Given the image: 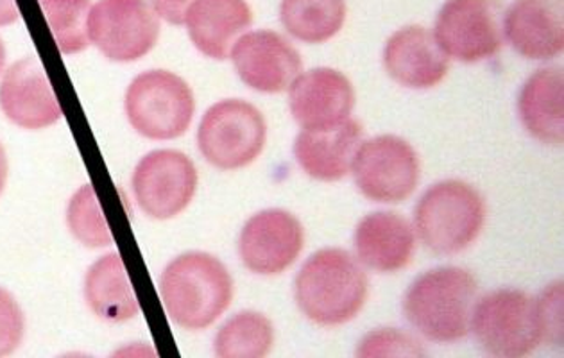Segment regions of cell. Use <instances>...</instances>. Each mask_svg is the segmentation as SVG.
Wrapping results in <instances>:
<instances>
[{"label": "cell", "instance_id": "obj_19", "mask_svg": "<svg viewBox=\"0 0 564 358\" xmlns=\"http://www.w3.org/2000/svg\"><path fill=\"white\" fill-rule=\"evenodd\" d=\"M253 24L248 0H194L183 25L203 56L225 62L235 42Z\"/></svg>", "mask_w": 564, "mask_h": 358}, {"label": "cell", "instance_id": "obj_12", "mask_svg": "<svg viewBox=\"0 0 564 358\" xmlns=\"http://www.w3.org/2000/svg\"><path fill=\"white\" fill-rule=\"evenodd\" d=\"M305 248L302 220L283 208L251 215L240 229V262L259 276H280L297 262Z\"/></svg>", "mask_w": 564, "mask_h": 358}, {"label": "cell", "instance_id": "obj_11", "mask_svg": "<svg viewBox=\"0 0 564 358\" xmlns=\"http://www.w3.org/2000/svg\"><path fill=\"white\" fill-rule=\"evenodd\" d=\"M131 185L137 205L149 219L171 220L187 210L196 197L199 172L182 151L156 149L140 158Z\"/></svg>", "mask_w": 564, "mask_h": 358}, {"label": "cell", "instance_id": "obj_5", "mask_svg": "<svg viewBox=\"0 0 564 358\" xmlns=\"http://www.w3.org/2000/svg\"><path fill=\"white\" fill-rule=\"evenodd\" d=\"M124 111L131 128L148 140L169 142L191 129L196 97L182 76L153 68L134 77L124 96Z\"/></svg>", "mask_w": 564, "mask_h": 358}, {"label": "cell", "instance_id": "obj_17", "mask_svg": "<svg viewBox=\"0 0 564 358\" xmlns=\"http://www.w3.org/2000/svg\"><path fill=\"white\" fill-rule=\"evenodd\" d=\"M503 39L520 56L546 62L563 54V0H514L503 11Z\"/></svg>", "mask_w": 564, "mask_h": 358}, {"label": "cell", "instance_id": "obj_26", "mask_svg": "<svg viewBox=\"0 0 564 358\" xmlns=\"http://www.w3.org/2000/svg\"><path fill=\"white\" fill-rule=\"evenodd\" d=\"M68 231L88 249L110 248L113 243L110 226L97 197L96 188L83 185L74 192L67 206Z\"/></svg>", "mask_w": 564, "mask_h": 358}, {"label": "cell", "instance_id": "obj_25", "mask_svg": "<svg viewBox=\"0 0 564 358\" xmlns=\"http://www.w3.org/2000/svg\"><path fill=\"white\" fill-rule=\"evenodd\" d=\"M40 8L59 53L70 56L87 51L90 45L87 24L91 0H40Z\"/></svg>", "mask_w": 564, "mask_h": 358}, {"label": "cell", "instance_id": "obj_3", "mask_svg": "<svg viewBox=\"0 0 564 358\" xmlns=\"http://www.w3.org/2000/svg\"><path fill=\"white\" fill-rule=\"evenodd\" d=\"M477 292V278L468 269L457 265L431 269L406 289L403 315L426 340L457 343L469 334Z\"/></svg>", "mask_w": 564, "mask_h": 358}, {"label": "cell", "instance_id": "obj_10", "mask_svg": "<svg viewBox=\"0 0 564 358\" xmlns=\"http://www.w3.org/2000/svg\"><path fill=\"white\" fill-rule=\"evenodd\" d=\"M432 34L449 59H489L506 42L502 4L500 0H446L435 17Z\"/></svg>", "mask_w": 564, "mask_h": 358}, {"label": "cell", "instance_id": "obj_14", "mask_svg": "<svg viewBox=\"0 0 564 358\" xmlns=\"http://www.w3.org/2000/svg\"><path fill=\"white\" fill-rule=\"evenodd\" d=\"M289 110L302 131H328L351 119L357 94L354 83L337 68L302 72L289 86Z\"/></svg>", "mask_w": 564, "mask_h": 358}, {"label": "cell", "instance_id": "obj_18", "mask_svg": "<svg viewBox=\"0 0 564 358\" xmlns=\"http://www.w3.org/2000/svg\"><path fill=\"white\" fill-rule=\"evenodd\" d=\"M354 248L362 268L394 274L411 265L416 251V231L398 211H371L364 215L355 228Z\"/></svg>", "mask_w": 564, "mask_h": 358}, {"label": "cell", "instance_id": "obj_21", "mask_svg": "<svg viewBox=\"0 0 564 358\" xmlns=\"http://www.w3.org/2000/svg\"><path fill=\"white\" fill-rule=\"evenodd\" d=\"M518 115L538 142L561 148L564 142V74L561 67L538 68L518 96Z\"/></svg>", "mask_w": 564, "mask_h": 358}, {"label": "cell", "instance_id": "obj_2", "mask_svg": "<svg viewBox=\"0 0 564 358\" xmlns=\"http://www.w3.org/2000/svg\"><path fill=\"white\" fill-rule=\"evenodd\" d=\"M160 296L174 325L187 332H202L230 308L234 276L216 254L187 251L163 269Z\"/></svg>", "mask_w": 564, "mask_h": 358}, {"label": "cell", "instance_id": "obj_15", "mask_svg": "<svg viewBox=\"0 0 564 358\" xmlns=\"http://www.w3.org/2000/svg\"><path fill=\"white\" fill-rule=\"evenodd\" d=\"M0 111L11 124L42 131L63 119L62 106L36 56L17 59L0 79Z\"/></svg>", "mask_w": 564, "mask_h": 358}, {"label": "cell", "instance_id": "obj_23", "mask_svg": "<svg viewBox=\"0 0 564 358\" xmlns=\"http://www.w3.org/2000/svg\"><path fill=\"white\" fill-rule=\"evenodd\" d=\"M348 17L346 0H282L280 22L297 42L319 45L345 28Z\"/></svg>", "mask_w": 564, "mask_h": 358}, {"label": "cell", "instance_id": "obj_6", "mask_svg": "<svg viewBox=\"0 0 564 358\" xmlns=\"http://www.w3.org/2000/svg\"><path fill=\"white\" fill-rule=\"evenodd\" d=\"M486 354L523 358L543 344L538 297L520 289H497L475 301L471 325Z\"/></svg>", "mask_w": 564, "mask_h": 358}, {"label": "cell", "instance_id": "obj_20", "mask_svg": "<svg viewBox=\"0 0 564 358\" xmlns=\"http://www.w3.org/2000/svg\"><path fill=\"white\" fill-rule=\"evenodd\" d=\"M362 137V124L355 119L328 131H302L294 140V158L312 180L340 182L351 172Z\"/></svg>", "mask_w": 564, "mask_h": 358}, {"label": "cell", "instance_id": "obj_16", "mask_svg": "<svg viewBox=\"0 0 564 358\" xmlns=\"http://www.w3.org/2000/svg\"><path fill=\"white\" fill-rule=\"evenodd\" d=\"M383 68L392 82L411 90H431L449 70V57L423 25H405L383 45Z\"/></svg>", "mask_w": 564, "mask_h": 358}, {"label": "cell", "instance_id": "obj_8", "mask_svg": "<svg viewBox=\"0 0 564 358\" xmlns=\"http://www.w3.org/2000/svg\"><path fill=\"white\" fill-rule=\"evenodd\" d=\"M349 174L366 199L400 205L420 185V156L402 137L378 134L360 142Z\"/></svg>", "mask_w": 564, "mask_h": 358}, {"label": "cell", "instance_id": "obj_24", "mask_svg": "<svg viewBox=\"0 0 564 358\" xmlns=\"http://www.w3.org/2000/svg\"><path fill=\"white\" fill-rule=\"evenodd\" d=\"M273 321L257 311H242L231 315L217 329L214 354L219 358H263L274 348Z\"/></svg>", "mask_w": 564, "mask_h": 358}, {"label": "cell", "instance_id": "obj_9", "mask_svg": "<svg viewBox=\"0 0 564 358\" xmlns=\"http://www.w3.org/2000/svg\"><path fill=\"white\" fill-rule=\"evenodd\" d=\"M87 29L91 45L116 63L148 56L162 33L151 0H97L91 4Z\"/></svg>", "mask_w": 564, "mask_h": 358}, {"label": "cell", "instance_id": "obj_31", "mask_svg": "<svg viewBox=\"0 0 564 358\" xmlns=\"http://www.w3.org/2000/svg\"><path fill=\"white\" fill-rule=\"evenodd\" d=\"M19 19L20 13L15 0H0V28L15 24Z\"/></svg>", "mask_w": 564, "mask_h": 358}, {"label": "cell", "instance_id": "obj_4", "mask_svg": "<svg viewBox=\"0 0 564 358\" xmlns=\"http://www.w3.org/2000/svg\"><path fill=\"white\" fill-rule=\"evenodd\" d=\"M488 206L482 194L463 180L426 188L414 208V231L437 254H457L482 234Z\"/></svg>", "mask_w": 564, "mask_h": 358}, {"label": "cell", "instance_id": "obj_32", "mask_svg": "<svg viewBox=\"0 0 564 358\" xmlns=\"http://www.w3.org/2000/svg\"><path fill=\"white\" fill-rule=\"evenodd\" d=\"M8 176H10V162H8V153H6L4 145L0 142V196L4 194Z\"/></svg>", "mask_w": 564, "mask_h": 358}, {"label": "cell", "instance_id": "obj_27", "mask_svg": "<svg viewBox=\"0 0 564 358\" xmlns=\"http://www.w3.org/2000/svg\"><path fill=\"white\" fill-rule=\"evenodd\" d=\"M425 351L412 335L398 328H377L364 335L357 357H423Z\"/></svg>", "mask_w": 564, "mask_h": 358}, {"label": "cell", "instance_id": "obj_28", "mask_svg": "<svg viewBox=\"0 0 564 358\" xmlns=\"http://www.w3.org/2000/svg\"><path fill=\"white\" fill-rule=\"evenodd\" d=\"M25 315L17 297L0 286V358L10 357L24 343Z\"/></svg>", "mask_w": 564, "mask_h": 358}, {"label": "cell", "instance_id": "obj_29", "mask_svg": "<svg viewBox=\"0 0 564 358\" xmlns=\"http://www.w3.org/2000/svg\"><path fill=\"white\" fill-rule=\"evenodd\" d=\"M543 344L561 346L563 344V282H554L538 296Z\"/></svg>", "mask_w": 564, "mask_h": 358}, {"label": "cell", "instance_id": "obj_22", "mask_svg": "<svg viewBox=\"0 0 564 358\" xmlns=\"http://www.w3.org/2000/svg\"><path fill=\"white\" fill-rule=\"evenodd\" d=\"M83 294L91 314L120 325L140 314L139 300L134 296L124 260L119 253L102 254L88 268Z\"/></svg>", "mask_w": 564, "mask_h": 358}, {"label": "cell", "instance_id": "obj_1", "mask_svg": "<svg viewBox=\"0 0 564 358\" xmlns=\"http://www.w3.org/2000/svg\"><path fill=\"white\" fill-rule=\"evenodd\" d=\"M369 296L362 263L343 248H323L306 258L294 280V300L306 319L323 328L354 321Z\"/></svg>", "mask_w": 564, "mask_h": 358}, {"label": "cell", "instance_id": "obj_30", "mask_svg": "<svg viewBox=\"0 0 564 358\" xmlns=\"http://www.w3.org/2000/svg\"><path fill=\"white\" fill-rule=\"evenodd\" d=\"M194 0H151L160 19L171 25H183L185 14Z\"/></svg>", "mask_w": 564, "mask_h": 358}, {"label": "cell", "instance_id": "obj_13", "mask_svg": "<svg viewBox=\"0 0 564 358\" xmlns=\"http://www.w3.org/2000/svg\"><path fill=\"white\" fill-rule=\"evenodd\" d=\"M240 82L259 94H282L303 72L302 54L285 36L259 29L242 34L230 53Z\"/></svg>", "mask_w": 564, "mask_h": 358}, {"label": "cell", "instance_id": "obj_33", "mask_svg": "<svg viewBox=\"0 0 564 358\" xmlns=\"http://www.w3.org/2000/svg\"><path fill=\"white\" fill-rule=\"evenodd\" d=\"M6 65V45L4 40L0 39V72L4 70Z\"/></svg>", "mask_w": 564, "mask_h": 358}, {"label": "cell", "instance_id": "obj_7", "mask_svg": "<svg viewBox=\"0 0 564 358\" xmlns=\"http://www.w3.org/2000/svg\"><path fill=\"white\" fill-rule=\"evenodd\" d=\"M268 143V122L257 106L245 99H223L203 115L197 149L219 171H240L259 160Z\"/></svg>", "mask_w": 564, "mask_h": 358}]
</instances>
